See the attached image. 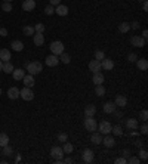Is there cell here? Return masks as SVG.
I'll return each instance as SVG.
<instances>
[{
  "mask_svg": "<svg viewBox=\"0 0 148 164\" xmlns=\"http://www.w3.org/2000/svg\"><path fill=\"white\" fill-rule=\"evenodd\" d=\"M25 70L28 71V74H31V75H36V74H40L42 71H43V64L39 62V61L27 62V64H25Z\"/></svg>",
  "mask_w": 148,
  "mask_h": 164,
  "instance_id": "6da1fadb",
  "label": "cell"
},
{
  "mask_svg": "<svg viewBox=\"0 0 148 164\" xmlns=\"http://www.w3.org/2000/svg\"><path fill=\"white\" fill-rule=\"evenodd\" d=\"M64 43L62 41H59V40H57V41H52L51 43V52L53 53V55H57V56H59L61 53H64Z\"/></svg>",
  "mask_w": 148,
  "mask_h": 164,
  "instance_id": "7a4b0ae2",
  "label": "cell"
},
{
  "mask_svg": "<svg viewBox=\"0 0 148 164\" xmlns=\"http://www.w3.org/2000/svg\"><path fill=\"white\" fill-rule=\"evenodd\" d=\"M85 129L87 132H91V133L98 129V124H96V121H95L93 117H86L85 118Z\"/></svg>",
  "mask_w": 148,
  "mask_h": 164,
  "instance_id": "3957f363",
  "label": "cell"
},
{
  "mask_svg": "<svg viewBox=\"0 0 148 164\" xmlns=\"http://www.w3.org/2000/svg\"><path fill=\"white\" fill-rule=\"evenodd\" d=\"M131 45L133 47H144V46L147 45V40L144 39V37H141V36H132Z\"/></svg>",
  "mask_w": 148,
  "mask_h": 164,
  "instance_id": "277c9868",
  "label": "cell"
},
{
  "mask_svg": "<svg viewBox=\"0 0 148 164\" xmlns=\"http://www.w3.org/2000/svg\"><path fill=\"white\" fill-rule=\"evenodd\" d=\"M19 96L22 98L24 101H33V98H34V93H33V90H31L30 87H24L22 90L19 92Z\"/></svg>",
  "mask_w": 148,
  "mask_h": 164,
  "instance_id": "5b68a950",
  "label": "cell"
},
{
  "mask_svg": "<svg viewBox=\"0 0 148 164\" xmlns=\"http://www.w3.org/2000/svg\"><path fill=\"white\" fill-rule=\"evenodd\" d=\"M111 127H113V126H111L110 121H102L101 124L98 126V129H99V133H101V135H108L110 132H111Z\"/></svg>",
  "mask_w": 148,
  "mask_h": 164,
  "instance_id": "8992f818",
  "label": "cell"
},
{
  "mask_svg": "<svg viewBox=\"0 0 148 164\" xmlns=\"http://www.w3.org/2000/svg\"><path fill=\"white\" fill-rule=\"evenodd\" d=\"M45 64L47 65V67H57L58 64H59V56H57V55H49V56L45 59Z\"/></svg>",
  "mask_w": 148,
  "mask_h": 164,
  "instance_id": "52a82bcc",
  "label": "cell"
},
{
  "mask_svg": "<svg viewBox=\"0 0 148 164\" xmlns=\"http://www.w3.org/2000/svg\"><path fill=\"white\" fill-rule=\"evenodd\" d=\"M51 155H52V158H53V160H62V157H64L62 148L53 147V148L51 149Z\"/></svg>",
  "mask_w": 148,
  "mask_h": 164,
  "instance_id": "ba28073f",
  "label": "cell"
},
{
  "mask_svg": "<svg viewBox=\"0 0 148 164\" xmlns=\"http://www.w3.org/2000/svg\"><path fill=\"white\" fill-rule=\"evenodd\" d=\"M81 158H83L85 163H92L93 161V151L86 148L85 151H83V154H81Z\"/></svg>",
  "mask_w": 148,
  "mask_h": 164,
  "instance_id": "9c48e42d",
  "label": "cell"
},
{
  "mask_svg": "<svg viewBox=\"0 0 148 164\" xmlns=\"http://www.w3.org/2000/svg\"><path fill=\"white\" fill-rule=\"evenodd\" d=\"M34 7H36V0H24L22 9H24L25 12L34 11Z\"/></svg>",
  "mask_w": 148,
  "mask_h": 164,
  "instance_id": "30bf717a",
  "label": "cell"
},
{
  "mask_svg": "<svg viewBox=\"0 0 148 164\" xmlns=\"http://www.w3.org/2000/svg\"><path fill=\"white\" fill-rule=\"evenodd\" d=\"M101 68H104L105 71H111V70L114 68L113 59H107V58H104L102 61H101Z\"/></svg>",
  "mask_w": 148,
  "mask_h": 164,
  "instance_id": "8fae6325",
  "label": "cell"
},
{
  "mask_svg": "<svg viewBox=\"0 0 148 164\" xmlns=\"http://www.w3.org/2000/svg\"><path fill=\"white\" fill-rule=\"evenodd\" d=\"M22 81H24V84H25V87H33L34 86V75H31V74H25L24 75V79H22Z\"/></svg>",
  "mask_w": 148,
  "mask_h": 164,
  "instance_id": "7c38bea8",
  "label": "cell"
},
{
  "mask_svg": "<svg viewBox=\"0 0 148 164\" xmlns=\"http://www.w3.org/2000/svg\"><path fill=\"white\" fill-rule=\"evenodd\" d=\"M89 70H91L92 73H98V71H101V61H98V59H92L91 62H89Z\"/></svg>",
  "mask_w": 148,
  "mask_h": 164,
  "instance_id": "4fadbf2b",
  "label": "cell"
},
{
  "mask_svg": "<svg viewBox=\"0 0 148 164\" xmlns=\"http://www.w3.org/2000/svg\"><path fill=\"white\" fill-rule=\"evenodd\" d=\"M33 41H34L36 46H42L45 43V36L43 33H34L33 34Z\"/></svg>",
  "mask_w": 148,
  "mask_h": 164,
  "instance_id": "5bb4252c",
  "label": "cell"
},
{
  "mask_svg": "<svg viewBox=\"0 0 148 164\" xmlns=\"http://www.w3.org/2000/svg\"><path fill=\"white\" fill-rule=\"evenodd\" d=\"M139 123H138L136 118H127L126 120V127L129 129V130H136Z\"/></svg>",
  "mask_w": 148,
  "mask_h": 164,
  "instance_id": "9a60e30c",
  "label": "cell"
},
{
  "mask_svg": "<svg viewBox=\"0 0 148 164\" xmlns=\"http://www.w3.org/2000/svg\"><path fill=\"white\" fill-rule=\"evenodd\" d=\"M102 109L105 114H113L114 111H116V104H114V102H105Z\"/></svg>",
  "mask_w": 148,
  "mask_h": 164,
  "instance_id": "2e32d148",
  "label": "cell"
},
{
  "mask_svg": "<svg viewBox=\"0 0 148 164\" xmlns=\"http://www.w3.org/2000/svg\"><path fill=\"white\" fill-rule=\"evenodd\" d=\"M116 107H120V108H123L127 105V98L123 96V95H119V96H116Z\"/></svg>",
  "mask_w": 148,
  "mask_h": 164,
  "instance_id": "e0dca14e",
  "label": "cell"
},
{
  "mask_svg": "<svg viewBox=\"0 0 148 164\" xmlns=\"http://www.w3.org/2000/svg\"><path fill=\"white\" fill-rule=\"evenodd\" d=\"M11 47H12V51H15V52H22L24 43L21 41V40H13V41L11 43Z\"/></svg>",
  "mask_w": 148,
  "mask_h": 164,
  "instance_id": "ac0fdd59",
  "label": "cell"
},
{
  "mask_svg": "<svg viewBox=\"0 0 148 164\" xmlns=\"http://www.w3.org/2000/svg\"><path fill=\"white\" fill-rule=\"evenodd\" d=\"M91 142L93 143V145H99L101 142H102V135L98 132V133H95V132H92L91 135Z\"/></svg>",
  "mask_w": 148,
  "mask_h": 164,
  "instance_id": "d6986e66",
  "label": "cell"
},
{
  "mask_svg": "<svg viewBox=\"0 0 148 164\" xmlns=\"http://www.w3.org/2000/svg\"><path fill=\"white\" fill-rule=\"evenodd\" d=\"M55 13L59 17H65V15H68V7L64 5H58L57 9H55Z\"/></svg>",
  "mask_w": 148,
  "mask_h": 164,
  "instance_id": "ffe728a7",
  "label": "cell"
},
{
  "mask_svg": "<svg viewBox=\"0 0 148 164\" xmlns=\"http://www.w3.org/2000/svg\"><path fill=\"white\" fill-rule=\"evenodd\" d=\"M92 81H93L95 84H102V83H104V74L101 73V71H98V73H93Z\"/></svg>",
  "mask_w": 148,
  "mask_h": 164,
  "instance_id": "44dd1931",
  "label": "cell"
},
{
  "mask_svg": "<svg viewBox=\"0 0 148 164\" xmlns=\"http://www.w3.org/2000/svg\"><path fill=\"white\" fill-rule=\"evenodd\" d=\"M11 59V51L9 49H2L0 51V61L2 62H7Z\"/></svg>",
  "mask_w": 148,
  "mask_h": 164,
  "instance_id": "7402d4cb",
  "label": "cell"
},
{
  "mask_svg": "<svg viewBox=\"0 0 148 164\" xmlns=\"http://www.w3.org/2000/svg\"><path fill=\"white\" fill-rule=\"evenodd\" d=\"M96 114V107L93 105V104H91V105H87V107L85 108V115L86 117H93Z\"/></svg>",
  "mask_w": 148,
  "mask_h": 164,
  "instance_id": "603a6c76",
  "label": "cell"
},
{
  "mask_svg": "<svg viewBox=\"0 0 148 164\" xmlns=\"http://www.w3.org/2000/svg\"><path fill=\"white\" fill-rule=\"evenodd\" d=\"M101 143H104V147H107V148H113L114 145H116V142H114V137H113V136H108V135L104 137Z\"/></svg>",
  "mask_w": 148,
  "mask_h": 164,
  "instance_id": "cb8c5ba5",
  "label": "cell"
},
{
  "mask_svg": "<svg viewBox=\"0 0 148 164\" xmlns=\"http://www.w3.org/2000/svg\"><path fill=\"white\" fill-rule=\"evenodd\" d=\"M7 96H9V99H18V98H19V89L11 87V89L7 90Z\"/></svg>",
  "mask_w": 148,
  "mask_h": 164,
  "instance_id": "d4e9b609",
  "label": "cell"
},
{
  "mask_svg": "<svg viewBox=\"0 0 148 164\" xmlns=\"http://www.w3.org/2000/svg\"><path fill=\"white\" fill-rule=\"evenodd\" d=\"M12 75H13L15 80H22L24 75H25V71L21 70V68H18V70H13V71H12Z\"/></svg>",
  "mask_w": 148,
  "mask_h": 164,
  "instance_id": "484cf974",
  "label": "cell"
},
{
  "mask_svg": "<svg viewBox=\"0 0 148 164\" xmlns=\"http://www.w3.org/2000/svg\"><path fill=\"white\" fill-rule=\"evenodd\" d=\"M136 67L141 71H147L148 70V61L147 59H136Z\"/></svg>",
  "mask_w": 148,
  "mask_h": 164,
  "instance_id": "4316f807",
  "label": "cell"
},
{
  "mask_svg": "<svg viewBox=\"0 0 148 164\" xmlns=\"http://www.w3.org/2000/svg\"><path fill=\"white\" fill-rule=\"evenodd\" d=\"M15 70V67L12 65L11 61H7V62H3V68H2V71H5L6 74H12V71Z\"/></svg>",
  "mask_w": 148,
  "mask_h": 164,
  "instance_id": "83f0119b",
  "label": "cell"
},
{
  "mask_svg": "<svg viewBox=\"0 0 148 164\" xmlns=\"http://www.w3.org/2000/svg\"><path fill=\"white\" fill-rule=\"evenodd\" d=\"M22 33H24V36H27V37H31V36L36 33V31H34V27H31V25H25V27L22 28Z\"/></svg>",
  "mask_w": 148,
  "mask_h": 164,
  "instance_id": "f1b7e54d",
  "label": "cell"
},
{
  "mask_svg": "<svg viewBox=\"0 0 148 164\" xmlns=\"http://www.w3.org/2000/svg\"><path fill=\"white\" fill-rule=\"evenodd\" d=\"M119 31L120 33H129V31H131V24L129 22H121L119 25Z\"/></svg>",
  "mask_w": 148,
  "mask_h": 164,
  "instance_id": "f546056e",
  "label": "cell"
},
{
  "mask_svg": "<svg viewBox=\"0 0 148 164\" xmlns=\"http://www.w3.org/2000/svg\"><path fill=\"white\" fill-rule=\"evenodd\" d=\"M73 149H74V147L68 141L67 142H64V147H62V151H64V154H71L73 152Z\"/></svg>",
  "mask_w": 148,
  "mask_h": 164,
  "instance_id": "4dcf8cb0",
  "label": "cell"
},
{
  "mask_svg": "<svg viewBox=\"0 0 148 164\" xmlns=\"http://www.w3.org/2000/svg\"><path fill=\"white\" fill-rule=\"evenodd\" d=\"M5 145H9V136L6 133H0V147H5Z\"/></svg>",
  "mask_w": 148,
  "mask_h": 164,
  "instance_id": "1f68e13d",
  "label": "cell"
},
{
  "mask_svg": "<svg viewBox=\"0 0 148 164\" xmlns=\"http://www.w3.org/2000/svg\"><path fill=\"white\" fill-rule=\"evenodd\" d=\"M95 95H96V96L105 95V87H104L102 84H96V87H95Z\"/></svg>",
  "mask_w": 148,
  "mask_h": 164,
  "instance_id": "d6a6232c",
  "label": "cell"
},
{
  "mask_svg": "<svg viewBox=\"0 0 148 164\" xmlns=\"http://www.w3.org/2000/svg\"><path fill=\"white\" fill-rule=\"evenodd\" d=\"M59 61L64 62V64H70V62H71V58H70V55H67V53L64 52V53L59 55Z\"/></svg>",
  "mask_w": 148,
  "mask_h": 164,
  "instance_id": "836d02e7",
  "label": "cell"
},
{
  "mask_svg": "<svg viewBox=\"0 0 148 164\" xmlns=\"http://www.w3.org/2000/svg\"><path fill=\"white\" fill-rule=\"evenodd\" d=\"M111 132H113L116 136L123 135V129H121V126H114V127H111Z\"/></svg>",
  "mask_w": 148,
  "mask_h": 164,
  "instance_id": "e575fe53",
  "label": "cell"
},
{
  "mask_svg": "<svg viewBox=\"0 0 148 164\" xmlns=\"http://www.w3.org/2000/svg\"><path fill=\"white\" fill-rule=\"evenodd\" d=\"M2 152L9 157V155H12V154H13V149H12L9 145H5V147H2Z\"/></svg>",
  "mask_w": 148,
  "mask_h": 164,
  "instance_id": "d590c367",
  "label": "cell"
},
{
  "mask_svg": "<svg viewBox=\"0 0 148 164\" xmlns=\"http://www.w3.org/2000/svg\"><path fill=\"white\" fill-rule=\"evenodd\" d=\"M2 9H3V12H11L12 11V3L11 2H3Z\"/></svg>",
  "mask_w": 148,
  "mask_h": 164,
  "instance_id": "8d00e7d4",
  "label": "cell"
},
{
  "mask_svg": "<svg viewBox=\"0 0 148 164\" xmlns=\"http://www.w3.org/2000/svg\"><path fill=\"white\" fill-rule=\"evenodd\" d=\"M34 31L36 33H45V24H36L34 25Z\"/></svg>",
  "mask_w": 148,
  "mask_h": 164,
  "instance_id": "74e56055",
  "label": "cell"
},
{
  "mask_svg": "<svg viewBox=\"0 0 148 164\" xmlns=\"http://www.w3.org/2000/svg\"><path fill=\"white\" fill-rule=\"evenodd\" d=\"M104 58H105V53H104L102 51H95V59H98V61H102Z\"/></svg>",
  "mask_w": 148,
  "mask_h": 164,
  "instance_id": "f35d334b",
  "label": "cell"
},
{
  "mask_svg": "<svg viewBox=\"0 0 148 164\" xmlns=\"http://www.w3.org/2000/svg\"><path fill=\"white\" fill-rule=\"evenodd\" d=\"M45 13L46 15H49V17H51V15H53V13H55V7H53V6H46L45 7Z\"/></svg>",
  "mask_w": 148,
  "mask_h": 164,
  "instance_id": "ab89813d",
  "label": "cell"
},
{
  "mask_svg": "<svg viewBox=\"0 0 148 164\" xmlns=\"http://www.w3.org/2000/svg\"><path fill=\"white\" fill-rule=\"evenodd\" d=\"M136 59H138L136 53H133V52H132V53H129V55H127V61H129V62H136Z\"/></svg>",
  "mask_w": 148,
  "mask_h": 164,
  "instance_id": "60d3db41",
  "label": "cell"
},
{
  "mask_svg": "<svg viewBox=\"0 0 148 164\" xmlns=\"http://www.w3.org/2000/svg\"><path fill=\"white\" fill-rule=\"evenodd\" d=\"M139 158L144 160V161L148 158V152L145 151V149H141V151H139Z\"/></svg>",
  "mask_w": 148,
  "mask_h": 164,
  "instance_id": "b9f144b4",
  "label": "cell"
},
{
  "mask_svg": "<svg viewBox=\"0 0 148 164\" xmlns=\"http://www.w3.org/2000/svg\"><path fill=\"white\" fill-rule=\"evenodd\" d=\"M58 141L59 142H67L68 141V136L65 135V133H59V135H58Z\"/></svg>",
  "mask_w": 148,
  "mask_h": 164,
  "instance_id": "7bdbcfd3",
  "label": "cell"
},
{
  "mask_svg": "<svg viewBox=\"0 0 148 164\" xmlns=\"http://www.w3.org/2000/svg\"><path fill=\"white\" fill-rule=\"evenodd\" d=\"M127 163L129 164H139V157H131V158H127Z\"/></svg>",
  "mask_w": 148,
  "mask_h": 164,
  "instance_id": "ee69618b",
  "label": "cell"
},
{
  "mask_svg": "<svg viewBox=\"0 0 148 164\" xmlns=\"http://www.w3.org/2000/svg\"><path fill=\"white\" fill-rule=\"evenodd\" d=\"M141 120H142V121H147V120H148L147 109H142V111H141Z\"/></svg>",
  "mask_w": 148,
  "mask_h": 164,
  "instance_id": "f6af8a7d",
  "label": "cell"
},
{
  "mask_svg": "<svg viewBox=\"0 0 148 164\" xmlns=\"http://www.w3.org/2000/svg\"><path fill=\"white\" fill-rule=\"evenodd\" d=\"M116 164H127V160L125 157H120V158H116Z\"/></svg>",
  "mask_w": 148,
  "mask_h": 164,
  "instance_id": "bcb514c9",
  "label": "cell"
},
{
  "mask_svg": "<svg viewBox=\"0 0 148 164\" xmlns=\"http://www.w3.org/2000/svg\"><path fill=\"white\" fill-rule=\"evenodd\" d=\"M139 130H141V133H142V135H147V133H148V126L147 124H142Z\"/></svg>",
  "mask_w": 148,
  "mask_h": 164,
  "instance_id": "7dc6e473",
  "label": "cell"
},
{
  "mask_svg": "<svg viewBox=\"0 0 148 164\" xmlns=\"http://www.w3.org/2000/svg\"><path fill=\"white\" fill-rule=\"evenodd\" d=\"M121 155L127 160V158H129V155H131V151H129V149H123V151H121Z\"/></svg>",
  "mask_w": 148,
  "mask_h": 164,
  "instance_id": "c3c4849f",
  "label": "cell"
},
{
  "mask_svg": "<svg viewBox=\"0 0 148 164\" xmlns=\"http://www.w3.org/2000/svg\"><path fill=\"white\" fill-rule=\"evenodd\" d=\"M49 5L51 6H58V5H61V0H49Z\"/></svg>",
  "mask_w": 148,
  "mask_h": 164,
  "instance_id": "681fc988",
  "label": "cell"
},
{
  "mask_svg": "<svg viewBox=\"0 0 148 164\" xmlns=\"http://www.w3.org/2000/svg\"><path fill=\"white\" fill-rule=\"evenodd\" d=\"M6 36H7V30L0 27V37H6Z\"/></svg>",
  "mask_w": 148,
  "mask_h": 164,
  "instance_id": "f907efd6",
  "label": "cell"
},
{
  "mask_svg": "<svg viewBox=\"0 0 148 164\" xmlns=\"http://www.w3.org/2000/svg\"><path fill=\"white\" fill-rule=\"evenodd\" d=\"M138 28H139V22H136V21H135V22L131 24V30H138Z\"/></svg>",
  "mask_w": 148,
  "mask_h": 164,
  "instance_id": "816d5d0a",
  "label": "cell"
},
{
  "mask_svg": "<svg viewBox=\"0 0 148 164\" xmlns=\"http://www.w3.org/2000/svg\"><path fill=\"white\" fill-rule=\"evenodd\" d=\"M62 163H65V164H71V163H73V158H70V157H68V158H64V160H62Z\"/></svg>",
  "mask_w": 148,
  "mask_h": 164,
  "instance_id": "f5cc1de1",
  "label": "cell"
},
{
  "mask_svg": "<svg viewBox=\"0 0 148 164\" xmlns=\"http://www.w3.org/2000/svg\"><path fill=\"white\" fill-rule=\"evenodd\" d=\"M142 9H144V11H145V12H147V11H148V3H147V0H144V5H142Z\"/></svg>",
  "mask_w": 148,
  "mask_h": 164,
  "instance_id": "db71d44e",
  "label": "cell"
},
{
  "mask_svg": "<svg viewBox=\"0 0 148 164\" xmlns=\"http://www.w3.org/2000/svg\"><path fill=\"white\" fill-rule=\"evenodd\" d=\"M141 37H144V39L147 40V37H148V31H147V30H144V31H142V36H141Z\"/></svg>",
  "mask_w": 148,
  "mask_h": 164,
  "instance_id": "11a10c76",
  "label": "cell"
},
{
  "mask_svg": "<svg viewBox=\"0 0 148 164\" xmlns=\"http://www.w3.org/2000/svg\"><path fill=\"white\" fill-rule=\"evenodd\" d=\"M113 114H116V117H119V118H120V117H121V113H116V111H114Z\"/></svg>",
  "mask_w": 148,
  "mask_h": 164,
  "instance_id": "9f6ffc18",
  "label": "cell"
},
{
  "mask_svg": "<svg viewBox=\"0 0 148 164\" xmlns=\"http://www.w3.org/2000/svg\"><path fill=\"white\" fill-rule=\"evenodd\" d=\"M2 68H3V62L0 61V73H2Z\"/></svg>",
  "mask_w": 148,
  "mask_h": 164,
  "instance_id": "6f0895ef",
  "label": "cell"
},
{
  "mask_svg": "<svg viewBox=\"0 0 148 164\" xmlns=\"http://www.w3.org/2000/svg\"><path fill=\"white\" fill-rule=\"evenodd\" d=\"M3 2H12V0H3Z\"/></svg>",
  "mask_w": 148,
  "mask_h": 164,
  "instance_id": "680465c9",
  "label": "cell"
},
{
  "mask_svg": "<svg viewBox=\"0 0 148 164\" xmlns=\"http://www.w3.org/2000/svg\"><path fill=\"white\" fill-rule=\"evenodd\" d=\"M138 2H144V0H138Z\"/></svg>",
  "mask_w": 148,
  "mask_h": 164,
  "instance_id": "91938a15",
  "label": "cell"
},
{
  "mask_svg": "<svg viewBox=\"0 0 148 164\" xmlns=\"http://www.w3.org/2000/svg\"><path fill=\"white\" fill-rule=\"evenodd\" d=\"M0 95H2V89H0Z\"/></svg>",
  "mask_w": 148,
  "mask_h": 164,
  "instance_id": "94428289",
  "label": "cell"
}]
</instances>
